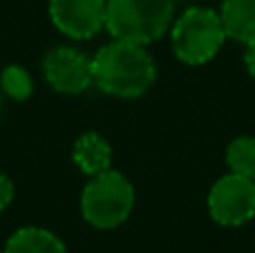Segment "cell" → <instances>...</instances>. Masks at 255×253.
Returning a JSON list of instances; mask_svg holds the SVG:
<instances>
[{
	"label": "cell",
	"instance_id": "obj_11",
	"mask_svg": "<svg viewBox=\"0 0 255 253\" xmlns=\"http://www.w3.org/2000/svg\"><path fill=\"white\" fill-rule=\"evenodd\" d=\"M226 166L229 173L255 179V137L240 134L226 146Z\"/></svg>",
	"mask_w": 255,
	"mask_h": 253
},
{
	"label": "cell",
	"instance_id": "obj_5",
	"mask_svg": "<svg viewBox=\"0 0 255 253\" xmlns=\"http://www.w3.org/2000/svg\"><path fill=\"white\" fill-rule=\"evenodd\" d=\"M208 215L220 227H244L255 218V179L226 173L211 186L206 197Z\"/></svg>",
	"mask_w": 255,
	"mask_h": 253
},
{
	"label": "cell",
	"instance_id": "obj_8",
	"mask_svg": "<svg viewBox=\"0 0 255 253\" xmlns=\"http://www.w3.org/2000/svg\"><path fill=\"white\" fill-rule=\"evenodd\" d=\"M72 161L85 177H94V175L112 168L110 141L106 137H101L99 132H94V130L79 134L74 146H72Z\"/></svg>",
	"mask_w": 255,
	"mask_h": 253
},
{
	"label": "cell",
	"instance_id": "obj_15",
	"mask_svg": "<svg viewBox=\"0 0 255 253\" xmlns=\"http://www.w3.org/2000/svg\"><path fill=\"white\" fill-rule=\"evenodd\" d=\"M0 112H2V90H0Z\"/></svg>",
	"mask_w": 255,
	"mask_h": 253
},
{
	"label": "cell",
	"instance_id": "obj_10",
	"mask_svg": "<svg viewBox=\"0 0 255 253\" xmlns=\"http://www.w3.org/2000/svg\"><path fill=\"white\" fill-rule=\"evenodd\" d=\"M4 253H67V247L49 229L22 227L9 236Z\"/></svg>",
	"mask_w": 255,
	"mask_h": 253
},
{
	"label": "cell",
	"instance_id": "obj_1",
	"mask_svg": "<svg viewBox=\"0 0 255 253\" xmlns=\"http://www.w3.org/2000/svg\"><path fill=\"white\" fill-rule=\"evenodd\" d=\"M94 88L106 97L139 99L157 81V63L145 45L112 38L92 56Z\"/></svg>",
	"mask_w": 255,
	"mask_h": 253
},
{
	"label": "cell",
	"instance_id": "obj_7",
	"mask_svg": "<svg viewBox=\"0 0 255 253\" xmlns=\"http://www.w3.org/2000/svg\"><path fill=\"white\" fill-rule=\"evenodd\" d=\"M108 0H49L52 25L72 40H88L106 29Z\"/></svg>",
	"mask_w": 255,
	"mask_h": 253
},
{
	"label": "cell",
	"instance_id": "obj_12",
	"mask_svg": "<svg viewBox=\"0 0 255 253\" xmlns=\"http://www.w3.org/2000/svg\"><path fill=\"white\" fill-rule=\"evenodd\" d=\"M0 90H2V97L11 101H27L34 94V79L27 67L7 65L0 72Z\"/></svg>",
	"mask_w": 255,
	"mask_h": 253
},
{
	"label": "cell",
	"instance_id": "obj_4",
	"mask_svg": "<svg viewBox=\"0 0 255 253\" xmlns=\"http://www.w3.org/2000/svg\"><path fill=\"white\" fill-rule=\"evenodd\" d=\"M136 193L121 170L108 168L90 177L81 191V215L90 227L110 231L128 222L134 209Z\"/></svg>",
	"mask_w": 255,
	"mask_h": 253
},
{
	"label": "cell",
	"instance_id": "obj_2",
	"mask_svg": "<svg viewBox=\"0 0 255 253\" xmlns=\"http://www.w3.org/2000/svg\"><path fill=\"white\" fill-rule=\"evenodd\" d=\"M175 0H108L106 31L117 40L145 45L170 31Z\"/></svg>",
	"mask_w": 255,
	"mask_h": 253
},
{
	"label": "cell",
	"instance_id": "obj_3",
	"mask_svg": "<svg viewBox=\"0 0 255 253\" xmlns=\"http://www.w3.org/2000/svg\"><path fill=\"white\" fill-rule=\"evenodd\" d=\"M172 54L186 65L211 63L222 52L226 38L222 18L211 7H188L170 25Z\"/></svg>",
	"mask_w": 255,
	"mask_h": 253
},
{
	"label": "cell",
	"instance_id": "obj_16",
	"mask_svg": "<svg viewBox=\"0 0 255 253\" xmlns=\"http://www.w3.org/2000/svg\"><path fill=\"white\" fill-rule=\"evenodd\" d=\"M0 253H4V249H0Z\"/></svg>",
	"mask_w": 255,
	"mask_h": 253
},
{
	"label": "cell",
	"instance_id": "obj_9",
	"mask_svg": "<svg viewBox=\"0 0 255 253\" xmlns=\"http://www.w3.org/2000/svg\"><path fill=\"white\" fill-rule=\"evenodd\" d=\"M217 13L229 40L247 45L255 36V0H224Z\"/></svg>",
	"mask_w": 255,
	"mask_h": 253
},
{
	"label": "cell",
	"instance_id": "obj_14",
	"mask_svg": "<svg viewBox=\"0 0 255 253\" xmlns=\"http://www.w3.org/2000/svg\"><path fill=\"white\" fill-rule=\"evenodd\" d=\"M244 47H247L244 49V67H247L249 76L255 81V36L244 45Z\"/></svg>",
	"mask_w": 255,
	"mask_h": 253
},
{
	"label": "cell",
	"instance_id": "obj_6",
	"mask_svg": "<svg viewBox=\"0 0 255 253\" xmlns=\"http://www.w3.org/2000/svg\"><path fill=\"white\" fill-rule=\"evenodd\" d=\"M43 79L54 92L76 97L94 85L92 56L74 45H54L40 61Z\"/></svg>",
	"mask_w": 255,
	"mask_h": 253
},
{
	"label": "cell",
	"instance_id": "obj_13",
	"mask_svg": "<svg viewBox=\"0 0 255 253\" xmlns=\"http://www.w3.org/2000/svg\"><path fill=\"white\" fill-rule=\"evenodd\" d=\"M13 195H16V188H13L11 177L0 170V213L13 202Z\"/></svg>",
	"mask_w": 255,
	"mask_h": 253
}]
</instances>
